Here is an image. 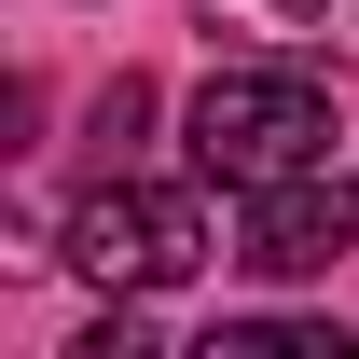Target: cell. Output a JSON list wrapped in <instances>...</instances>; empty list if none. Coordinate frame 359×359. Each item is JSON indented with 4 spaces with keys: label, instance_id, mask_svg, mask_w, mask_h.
<instances>
[{
    "label": "cell",
    "instance_id": "cell-1",
    "mask_svg": "<svg viewBox=\"0 0 359 359\" xmlns=\"http://www.w3.org/2000/svg\"><path fill=\"white\" fill-rule=\"evenodd\" d=\"M180 125H194V180H222V194H263V180L332 166V97H318L304 69H276V55L208 69Z\"/></svg>",
    "mask_w": 359,
    "mask_h": 359
},
{
    "label": "cell",
    "instance_id": "cell-2",
    "mask_svg": "<svg viewBox=\"0 0 359 359\" xmlns=\"http://www.w3.org/2000/svg\"><path fill=\"white\" fill-rule=\"evenodd\" d=\"M55 263H83L97 290H180V276L208 263V208H194V194H166V180H125V166H111L83 208H69Z\"/></svg>",
    "mask_w": 359,
    "mask_h": 359
},
{
    "label": "cell",
    "instance_id": "cell-3",
    "mask_svg": "<svg viewBox=\"0 0 359 359\" xmlns=\"http://www.w3.org/2000/svg\"><path fill=\"white\" fill-rule=\"evenodd\" d=\"M359 249V194H332V180H263V194H249V222H235V263L249 276H332Z\"/></svg>",
    "mask_w": 359,
    "mask_h": 359
},
{
    "label": "cell",
    "instance_id": "cell-4",
    "mask_svg": "<svg viewBox=\"0 0 359 359\" xmlns=\"http://www.w3.org/2000/svg\"><path fill=\"white\" fill-rule=\"evenodd\" d=\"M208 42H249V55H332L359 69V0H194Z\"/></svg>",
    "mask_w": 359,
    "mask_h": 359
},
{
    "label": "cell",
    "instance_id": "cell-5",
    "mask_svg": "<svg viewBox=\"0 0 359 359\" xmlns=\"http://www.w3.org/2000/svg\"><path fill=\"white\" fill-rule=\"evenodd\" d=\"M138 125H152V83H138V69H111V83H97V152L125 166V152H138Z\"/></svg>",
    "mask_w": 359,
    "mask_h": 359
}]
</instances>
